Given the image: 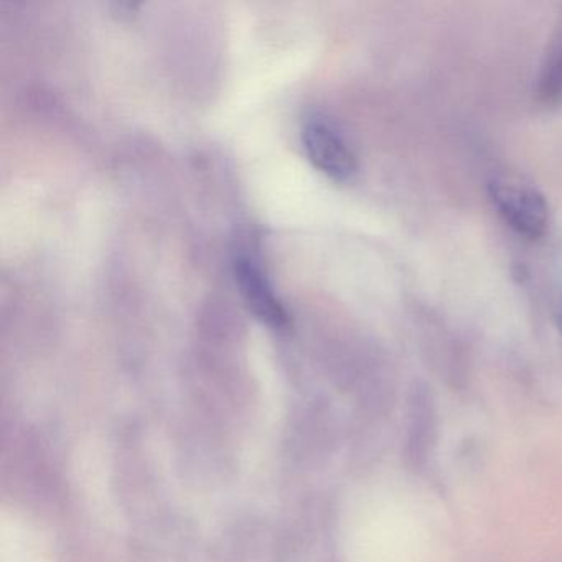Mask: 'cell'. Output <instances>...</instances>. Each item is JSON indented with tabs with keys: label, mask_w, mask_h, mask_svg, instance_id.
<instances>
[{
	"label": "cell",
	"mask_w": 562,
	"mask_h": 562,
	"mask_svg": "<svg viewBox=\"0 0 562 562\" xmlns=\"http://www.w3.org/2000/svg\"><path fill=\"white\" fill-rule=\"evenodd\" d=\"M302 143L315 169L335 182H350L358 172V159L347 137L324 117H311L302 130Z\"/></svg>",
	"instance_id": "2"
},
{
	"label": "cell",
	"mask_w": 562,
	"mask_h": 562,
	"mask_svg": "<svg viewBox=\"0 0 562 562\" xmlns=\"http://www.w3.org/2000/svg\"><path fill=\"white\" fill-rule=\"evenodd\" d=\"M236 285L246 307L262 324L274 330H284L289 325V314L279 301L268 274L262 271L258 259L246 252H238L233 259Z\"/></svg>",
	"instance_id": "3"
},
{
	"label": "cell",
	"mask_w": 562,
	"mask_h": 562,
	"mask_svg": "<svg viewBox=\"0 0 562 562\" xmlns=\"http://www.w3.org/2000/svg\"><path fill=\"white\" fill-rule=\"evenodd\" d=\"M554 318L558 330L562 334V291L561 294H559L558 304H555Z\"/></svg>",
	"instance_id": "6"
},
{
	"label": "cell",
	"mask_w": 562,
	"mask_h": 562,
	"mask_svg": "<svg viewBox=\"0 0 562 562\" xmlns=\"http://www.w3.org/2000/svg\"><path fill=\"white\" fill-rule=\"evenodd\" d=\"M536 100L546 108L562 103V11L539 70Z\"/></svg>",
	"instance_id": "5"
},
{
	"label": "cell",
	"mask_w": 562,
	"mask_h": 562,
	"mask_svg": "<svg viewBox=\"0 0 562 562\" xmlns=\"http://www.w3.org/2000/svg\"><path fill=\"white\" fill-rule=\"evenodd\" d=\"M488 199L499 218L522 238L536 241L548 232V202L535 187L493 179L488 183Z\"/></svg>",
	"instance_id": "1"
},
{
	"label": "cell",
	"mask_w": 562,
	"mask_h": 562,
	"mask_svg": "<svg viewBox=\"0 0 562 562\" xmlns=\"http://www.w3.org/2000/svg\"><path fill=\"white\" fill-rule=\"evenodd\" d=\"M436 430L437 417L432 394L424 384H416L411 390L404 447V460L411 470H420L426 465L436 442Z\"/></svg>",
	"instance_id": "4"
}]
</instances>
